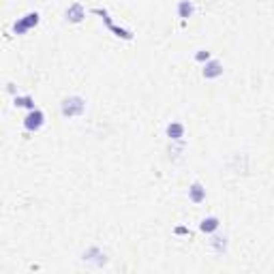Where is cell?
<instances>
[{
  "instance_id": "cell-15",
  "label": "cell",
  "mask_w": 274,
  "mask_h": 274,
  "mask_svg": "<svg viewBox=\"0 0 274 274\" xmlns=\"http://www.w3.org/2000/svg\"><path fill=\"white\" fill-rule=\"evenodd\" d=\"M174 234L176 236H191V229L184 227V225H178V227H174Z\"/></svg>"
},
{
  "instance_id": "cell-13",
  "label": "cell",
  "mask_w": 274,
  "mask_h": 274,
  "mask_svg": "<svg viewBox=\"0 0 274 274\" xmlns=\"http://www.w3.org/2000/svg\"><path fill=\"white\" fill-rule=\"evenodd\" d=\"M13 105L15 107H20V109H28V112H30V109H37L34 107V99L30 95H15L13 97Z\"/></svg>"
},
{
  "instance_id": "cell-3",
  "label": "cell",
  "mask_w": 274,
  "mask_h": 274,
  "mask_svg": "<svg viewBox=\"0 0 274 274\" xmlns=\"http://www.w3.org/2000/svg\"><path fill=\"white\" fill-rule=\"evenodd\" d=\"M41 22V15L37 13V11H28L26 15H22L20 20L13 24V34H17V37H22V34H26L28 30H32V28H37Z\"/></svg>"
},
{
  "instance_id": "cell-8",
  "label": "cell",
  "mask_w": 274,
  "mask_h": 274,
  "mask_svg": "<svg viewBox=\"0 0 274 274\" xmlns=\"http://www.w3.org/2000/svg\"><path fill=\"white\" fill-rule=\"evenodd\" d=\"M165 135L172 139V142H184V135H186V129L182 122H170L165 126Z\"/></svg>"
},
{
  "instance_id": "cell-6",
  "label": "cell",
  "mask_w": 274,
  "mask_h": 274,
  "mask_svg": "<svg viewBox=\"0 0 274 274\" xmlns=\"http://www.w3.org/2000/svg\"><path fill=\"white\" fill-rule=\"evenodd\" d=\"M65 20L69 24H81L86 20V7L81 2H71L65 11Z\"/></svg>"
},
{
  "instance_id": "cell-1",
  "label": "cell",
  "mask_w": 274,
  "mask_h": 274,
  "mask_svg": "<svg viewBox=\"0 0 274 274\" xmlns=\"http://www.w3.org/2000/svg\"><path fill=\"white\" fill-rule=\"evenodd\" d=\"M90 13H95V15L101 17V20L105 22V26H107L109 30L114 32V37H118L122 41H133V30H129V28H122V26L116 24V22L112 20V15H109V11L105 9V7H95V9H90Z\"/></svg>"
},
{
  "instance_id": "cell-9",
  "label": "cell",
  "mask_w": 274,
  "mask_h": 274,
  "mask_svg": "<svg viewBox=\"0 0 274 274\" xmlns=\"http://www.w3.org/2000/svg\"><path fill=\"white\" fill-rule=\"evenodd\" d=\"M219 227H221V219L214 217V214H210V217L199 221V231H203V234H208V236H212L214 231H219Z\"/></svg>"
},
{
  "instance_id": "cell-4",
  "label": "cell",
  "mask_w": 274,
  "mask_h": 274,
  "mask_svg": "<svg viewBox=\"0 0 274 274\" xmlns=\"http://www.w3.org/2000/svg\"><path fill=\"white\" fill-rule=\"evenodd\" d=\"M22 125H24V129L28 133H37L39 129H43V125H45V114L41 112V109H30V112L24 116Z\"/></svg>"
},
{
  "instance_id": "cell-12",
  "label": "cell",
  "mask_w": 274,
  "mask_h": 274,
  "mask_svg": "<svg viewBox=\"0 0 274 274\" xmlns=\"http://www.w3.org/2000/svg\"><path fill=\"white\" fill-rule=\"evenodd\" d=\"M176 13H178V17H180L182 22H186L189 17H193V13H195L193 0H180L178 7H176Z\"/></svg>"
},
{
  "instance_id": "cell-14",
  "label": "cell",
  "mask_w": 274,
  "mask_h": 274,
  "mask_svg": "<svg viewBox=\"0 0 274 274\" xmlns=\"http://www.w3.org/2000/svg\"><path fill=\"white\" fill-rule=\"evenodd\" d=\"M210 58H212V54H210L208 50H197L195 56H193V60H195V62H201V65H206Z\"/></svg>"
},
{
  "instance_id": "cell-16",
  "label": "cell",
  "mask_w": 274,
  "mask_h": 274,
  "mask_svg": "<svg viewBox=\"0 0 274 274\" xmlns=\"http://www.w3.org/2000/svg\"><path fill=\"white\" fill-rule=\"evenodd\" d=\"M7 90L9 92H15V84H7Z\"/></svg>"
},
{
  "instance_id": "cell-2",
  "label": "cell",
  "mask_w": 274,
  "mask_h": 274,
  "mask_svg": "<svg viewBox=\"0 0 274 274\" xmlns=\"http://www.w3.org/2000/svg\"><path fill=\"white\" fill-rule=\"evenodd\" d=\"M86 112V99L79 97V95H71V97H65L60 101V114L65 118H77Z\"/></svg>"
},
{
  "instance_id": "cell-7",
  "label": "cell",
  "mask_w": 274,
  "mask_h": 274,
  "mask_svg": "<svg viewBox=\"0 0 274 274\" xmlns=\"http://www.w3.org/2000/svg\"><path fill=\"white\" fill-rule=\"evenodd\" d=\"M223 71H225L223 62L217 60V58H210L201 69V75H203V79H219L221 75H223Z\"/></svg>"
},
{
  "instance_id": "cell-11",
  "label": "cell",
  "mask_w": 274,
  "mask_h": 274,
  "mask_svg": "<svg viewBox=\"0 0 274 274\" xmlns=\"http://www.w3.org/2000/svg\"><path fill=\"white\" fill-rule=\"evenodd\" d=\"M189 199L191 203H203L206 201V186L201 182H193L189 186Z\"/></svg>"
},
{
  "instance_id": "cell-5",
  "label": "cell",
  "mask_w": 274,
  "mask_h": 274,
  "mask_svg": "<svg viewBox=\"0 0 274 274\" xmlns=\"http://www.w3.org/2000/svg\"><path fill=\"white\" fill-rule=\"evenodd\" d=\"M81 261H84V264L95 266V268H103L105 264H107V255L103 253V249L90 247V249H86L84 253H81Z\"/></svg>"
},
{
  "instance_id": "cell-10",
  "label": "cell",
  "mask_w": 274,
  "mask_h": 274,
  "mask_svg": "<svg viewBox=\"0 0 274 274\" xmlns=\"http://www.w3.org/2000/svg\"><path fill=\"white\" fill-rule=\"evenodd\" d=\"M227 247H229V242H227V236H221L214 231L212 238H210V249L214 250L217 255H225L227 253Z\"/></svg>"
}]
</instances>
